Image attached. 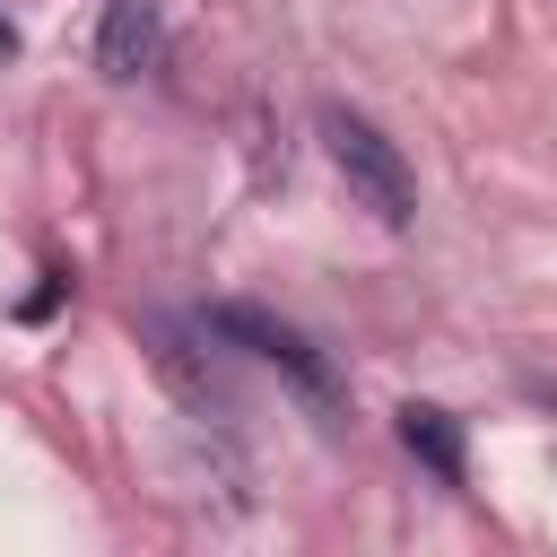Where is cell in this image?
Returning a JSON list of instances; mask_svg holds the SVG:
<instances>
[{"mask_svg": "<svg viewBox=\"0 0 557 557\" xmlns=\"http://www.w3.org/2000/svg\"><path fill=\"white\" fill-rule=\"evenodd\" d=\"M322 148H331L339 183L357 191V209H374V226H409V218H418V174H409L400 139H392L374 113L322 104Z\"/></svg>", "mask_w": 557, "mask_h": 557, "instance_id": "6da1fadb", "label": "cell"}, {"mask_svg": "<svg viewBox=\"0 0 557 557\" xmlns=\"http://www.w3.org/2000/svg\"><path fill=\"white\" fill-rule=\"evenodd\" d=\"M200 322L218 331V348H244V357L278 366V374L296 383V400H305V409H322V418H339V409H348V392H339L331 357H322V348H313L296 322H278L270 305H244V296H226V305H200Z\"/></svg>", "mask_w": 557, "mask_h": 557, "instance_id": "7a4b0ae2", "label": "cell"}, {"mask_svg": "<svg viewBox=\"0 0 557 557\" xmlns=\"http://www.w3.org/2000/svg\"><path fill=\"white\" fill-rule=\"evenodd\" d=\"M157 61H165V9L157 0H104V17H96V70L104 78H157Z\"/></svg>", "mask_w": 557, "mask_h": 557, "instance_id": "3957f363", "label": "cell"}, {"mask_svg": "<svg viewBox=\"0 0 557 557\" xmlns=\"http://www.w3.org/2000/svg\"><path fill=\"white\" fill-rule=\"evenodd\" d=\"M400 444H409V461H426L444 487H461V479H470V453H461V418H453L444 400H400Z\"/></svg>", "mask_w": 557, "mask_h": 557, "instance_id": "277c9868", "label": "cell"}, {"mask_svg": "<svg viewBox=\"0 0 557 557\" xmlns=\"http://www.w3.org/2000/svg\"><path fill=\"white\" fill-rule=\"evenodd\" d=\"M61 296H70V270H44V287H35V296H26L17 313H26V322H44V313H52Z\"/></svg>", "mask_w": 557, "mask_h": 557, "instance_id": "5b68a950", "label": "cell"}, {"mask_svg": "<svg viewBox=\"0 0 557 557\" xmlns=\"http://www.w3.org/2000/svg\"><path fill=\"white\" fill-rule=\"evenodd\" d=\"M0 61H17V26L9 17H0Z\"/></svg>", "mask_w": 557, "mask_h": 557, "instance_id": "8992f818", "label": "cell"}]
</instances>
